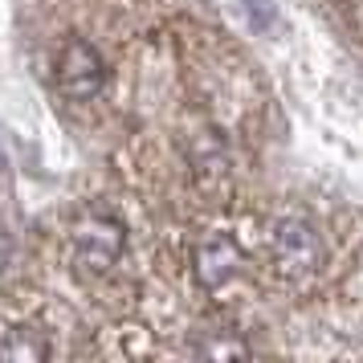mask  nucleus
<instances>
[{
	"mask_svg": "<svg viewBox=\"0 0 363 363\" xmlns=\"http://www.w3.org/2000/svg\"><path fill=\"white\" fill-rule=\"evenodd\" d=\"M102 86H106L102 53L90 41H82V37H69L62 45V53H57V90L69 102H90L102 94Z\"/></svg>",
	"mask_w": 363,
	"mask_h": 363,
	"instance_id": "2",
	"label": "nucleus"
},
{
	"mask_svg": "<svg viewBox=\"0 0 363 363\" xmlns=\"http://www.w3.org/2000/svg\"><path fill=\"white\" fill-rule=\"evenodd\" d=\"M196 355H249V343L245 339H216V343H196Z\"/></svg>",
	"mask_w": 363,
	"mask_h": 363,
	"instance_id": "6",
	"label": "nucleus"
},
{
	"mask_svg": "<svg viewBox=\"0 0 363 363\" xmlns=\"http://www.w3.org/2000/svg\"><path fill=\"white\" fill-rule=\"evenodd\" d=\"M127 249V225L111 213H82L69 229V253H74V265L99 278L111 265L123 257Z\"/></svg>",
	"mask_w": 363,
	"mask_h": 363,
	"instance_id": "1",
	"label": "nucleus"
},
{
	"mask_svg": "<svg viewBox=\"0 0 363 363\" xmlns=\"http://www.w3.org/2000/svg\"><path fill=\"white\" fill-rule=\"evenodd\" d=\"M274 262L286 278H311L318 262H323V241L306 220L286 216L274 229Z\"/></svg>",
	"mask_w": 363,
	"mask_h": 363,
	"instance_id": "3",
	"label": "nucleus"
},
{
	"mask_svg": "<svg viewBox=\"0 0 363 363\" xmlns=\"http://www.w3.org/2000/svg\"><path fill=\"white\" fill-rule=\"evenodd\" d=\"M9 262H13V237H9L4 225H0V274L9 269Z\"/></svg>",
	"mask_w": 363,
	"mask_h": 363,
	"instance_id": "7",
	"label": "nucleus"
},
{
	"mask_svg": "<svg viewBox=\"0 0 363 363\" xmlns=\"http://www.w3.org/2000/svg\"><path fill=\"white\" fill-rule=\"evenodd\" d=\"M45 355H50L45 339L29 327H13L0 339V359H45Z\"/></svg>",
	"mask_w": 363,
	"mask_h": 363,
	"instance_id": "5",
	"label": "nucleus"
},
{
	"mask_svg": "<svg viewBox=\"0 0 363 363\" xmlns=\"http://www.w3.org/2000/svg\"><path fill=\"white\" fill-rule=\"evenodd\" d=\"M241 265H245V249L229 233H208L196 245V253H192V274H196V281L204 290H216L229 278H237Z\"/></svg>",
	"mask_w": 363,
	"mask_h": 363,
	"instance_id": "4",
	"label": "nucleus"
}]
</instances>
